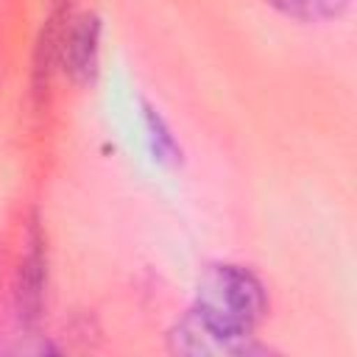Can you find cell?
Listing matches in <instances>:
<instances>
[{
	"mask_svg": "<svg viewBox=\"0 0 357 357\" xmlns=\"http://www.w3.org/2000/svg\"><path fill=\"white\" fill-rule=\"evenodd\" d=\"M198 315L231 335H254L268 315V287L245 265L215 262L209 265L195 287L192 304Z\"/></svg>",
	"mask_w": 357,
	"mask_h": 357,
	"instance_id": "obj_1",
	"label": "cell"
},
{
	"mask_svg": "<svg viewBox=\"0 0 357 357\" xmlns=\"http://www.w3.org/2000/svg\"><path fill=\"white\" fill-rule=\"evenodd\" d=\"M11 298H14L17 324L33 332L42 324L45 307H47V237L36 212L28 218V226H25L22 251H20V262L11 284Z\"/></svg>",
	"mask_w": 357,
	"mask_h": 357,
	"instance_id": "obj_2",
	"label": "cell"
},
{
	"mask_svg": "<svg viewBox=\"0 0 357 357\" xmlns=\"http://www.w3.org/2000/svg\"><path fill=\"white\" fill-rule=\"evenodd\" d=\"M167 349L181 357H251L271 351L254 335H231L209 324L192 307H187L167 329Z\"/></svg>",
	"mask_w": 357,
	"mask_h": 357,
	"instance_id": "obj_3",
	"label": "cell"
},
{
	"mask_svg": "<svg viewBox=\"0 0 357 357\" xmlns=\"http://www.w3.org/2000/svg\"><path fill=\"white\" fill-rule=\"evenodd\" d=\"M100 39L103 22L95 11L70 14L59 39V70L75 86H89L100 70Z\"/></svg>",
	"mask_w": 357,
	"mask_h": 357,
	"instance_id": "obj_4",
	"label": "cell"
},
{
	"mask_svg": "<svg viewBox=\"0 0 357 357\" xmlns=\"http://www.w3.org/2000/svg\"><path fill=\"white\" fill-rule=\"evenodd\" d=\"M139 112H142V126H145L151 156L165 167H178L184 159V148H181L178 137L173 134L170 123L165 120V114L151 100H139Z\"/></svg>",
	"mask_w": 357,
	"mask_h": 357,
	"instance_id": "obj_5",
	"label": "cell"
},
{
	"mask_svg": "<svg viewBox=\"0 0 357 357\" xmlns=\"http://www.w3.org/2000/svg\"><path fill=\"white\" fill-rule=\"evenodd\" d=\"M67 17H70V11L64 6H56L39 31L36 50H33V86H36V92H42L47 86L50 70L59 64V39H61V28H64Z\"/></svg>",
	"mask_w": 357,
	"mask_h": 357,
	"instance_id": "obj_6",
	"label": "cell"
},
{
	"mask_svg": "<svg viewBox=\"0 0 357 357\" xmlns=\"http://www.w3.org/2000/svg\"><path fill=\"white\" fill-rule=\"evenodd\" d=\"M262 3L279 11L282 17L307 22V25L340 20L351 6V0H262Z\"/></svg>",
	"mask_w": 357,
	"mask_h": 357,
	"instance_id": "obj_7",
	"label": "cell"
}]
</instances>
